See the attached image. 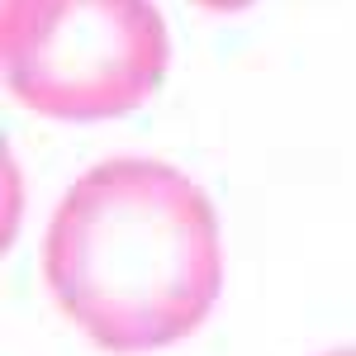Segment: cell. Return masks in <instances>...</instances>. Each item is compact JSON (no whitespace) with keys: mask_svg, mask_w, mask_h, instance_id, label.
Segmentation results:
<instances>
[{"mask_svg":"<svg viewBox=\"0 0 356 356\" xmlns=\"http://www.w3.org/2000/svg\"><path fill=\"white\" fill-rule=\"evenodd\" d=\"M323 356H356V347H332V352H323Z\"/></svg>","mask_w":356,"mask_h":356,"instance_id":"277c9868","label":"cell"},{"mask_svg":"<svg viewBox=\"0 0 356 356\" xmlns=\"http://www.w3.org/2000/svg\"><path fill=\"white\" fill-rule=\"evenodd\" d=\"M43 285L100 352H162L209 318L223 290L219 214L171 162H95L48 219Z\"/></svg>","mask_w":356,"mask_h":356,"instance_id":"6da1fadb","label":"cell"},{"mask_svg":"<svg viewBox=\"0 0 356 356\" xmlns=\"http://www.w3.org/2000/svg\"><path fill=\"white\" fill-rule=\"evenodd\" d=\"M191 5H200V10H209V15H238V10H247V5H257V0H191Z\"/></svg>","mask_w":356,"mask_h":356,"instance_id":"3957f363","label":"cell"},{"mask_svg":"<svg viewBox=\"0 0 356 356\" xmlns=\"http://www.w3.org/2000/svg\"><path fill=\"white\" fill-rule=\"evenodd\" d=\"M171 67L152 0H0L5 90L38 119L95 124L147 105Z\"/></svg>","mask_w":356,"mask_h":356,"instance_id":"7a4b0ae2","label":"cell"}]
</instances>
